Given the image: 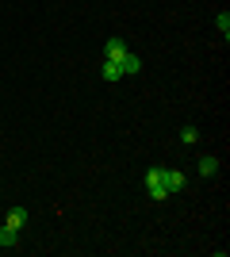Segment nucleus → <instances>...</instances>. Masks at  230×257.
I'll return each instance as SVG.
<instances>
[{
	"label": "nucleus",
	"instance_id": "1",
	"mask_svg": "<svg viewBox=\"0 0 230 257\" xmlns=\"http://www.w3.org/2000/svg\"><path fill=\"white\" fill-rule=\"evenodd\" d=\"M142 69V58L123 43L119 35H111L104 43V65H100V77L104 81H119V77H134Z\"/></svg>",
	"mask_w": 230,
	"mask_h": 257
},
{
	"label": "nucleus",
	"instance_id": "2",
	"mask_svg": "<svg viewBox=\"0 0 230 257\" xmlns=\"http://www.w3.org/2000/svg\"><path fill=\"white\" fill-rule=\"evenodd\" d=\"M146 192H150V200H165V196H169L161 165H150V169H146Z\"/></svg>",
	"mask_w": 230,
	"mask_h": 257
},
{
	"label": "nucleus",
	"instance_id": "3",
	"mask_svg": "<svg viewBox=\"0 0 230 257\" xmlns=\"http://www.w3.org/2000/svg\"><path fill=\"white\" fill-rule=\"evenodd\" d=\"M165 188H169V196H173V192H184V188H188V177L180 169H165Z\"/></svg>",
	"mask_w": 230,
	"mask_h": 257
},
{
	"label": "nucleus",
	"instance_id": "4",
	"mask_svg": "<svg viewBox=\"0 0 230 257\" xmlns=\"http://www.w3.org/2000/svg\"><path fill=\"white\" fill-rule=\"evenodd\" d=\"M215 173H219V158H215V154H203V158H199V177H215Z\"/></svg>",
	"mask_w": 230,
	"mask_h": 257
},
{
	"label": "nucleus",
	"instance_id": "5",
	"mask_svg": "<svg viewBox=\"0 0 230 257\" xmlns=\"http://www.w3.org/2000/svg\"><path fill=\"white\" fill-rule=\"evenodd\" d=\"M8 226L12 230H23V226H27V207H12L8 211Z\"/></svg>",
	"mask_w": 230,
	"mask_h": 257
},
{
	"label": "nucleus",
	"instance_id": "6",
	"mask_svg": "<svg viewBox=\"0 0 230 257\" xmlns=\"http://www.w3.org/2000/svg\"><path fill=\"white\" fill-rule=\"evenodd\" d=\"M16 242H20V230H12V226L4 223V226H0V246H4V249H16Z\"/></svg>",
	"mask_w": 230,
	"mask_h": 257
},
{
	"label": "nucleus",
	"instance_id": "7",
	"mask_svg": "<svg viewBox=\"0 0 230 257\" xmlns=\"http://www.w3.org/2000/svg\"><path fill=\"white\" fill-rule=\"evenodd\" d=\"M215 27H219L222 43H226V39H230V12H219V16H215Z\"/></svg>",
	"mask_w": 230,
	"mask_h": 257
},
{
	"label": "nucleus",
	"instance_id": "8",
	"mask_svg": "<svg viewBox=\"0 0 230 257\" xmlns=\"http://www.w3.org/2000/svg\"><path fill=\"white\" fill-rule=\"evenodd\" d=\"M180 142L196 146V142H199V131H196V127H180Z\"/></svg>",
	"mask_w": 230,
	"mask_h": 257
}]
</instances>
